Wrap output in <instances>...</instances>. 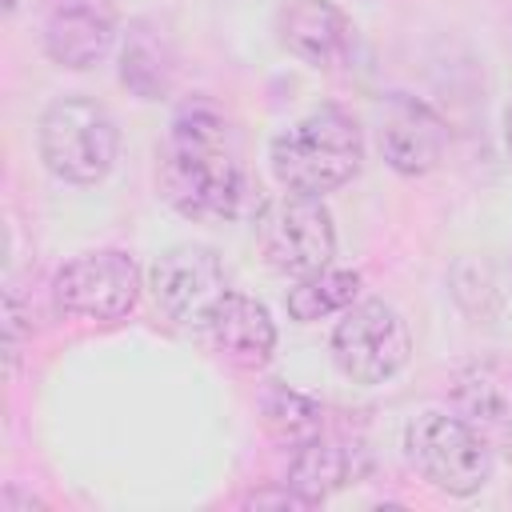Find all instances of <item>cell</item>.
Wrapping results in <instances>:
<instances>
[{"label": "cell", "mask_w": 512, "mask_h": 512, "mask_svg": "<svg viewBox=\"0 0 512 512\" xmlns=\"http://www.w3.org/2000/svg\"><path fill=\"white\" fill-rule=\"evenodd\" d=\"M256 248L264 256V264L280 276L304 280L320 268L332 264L336 252V224L332 212L324 208L320 196H304V192H280L268 196L256 208Z\"/></svg>", "instance_id": "4"}, {"label": "cell", "mask_w": 512, "mask_h": 512, "mask_svg": "<svg viewBox=\"0 0 512 512\" xmlns=\"http://www.w3.org/2000/svg\"><path fill=\"white\" fill-rule=\"evenodd\" d=\"M40 160L68 184H100L120 156V128L92 96H56L36 128Z\"/></svg>", "instance_id": "3"}, {"label": "cell", "mask_w": 512, "mask_h": 512, "mask_svg": "<svg viewBox=\"0 0 512 512\" xmlns=\"http://www.w3.org/2000/svg\"><path fill=\"white\" fill-rule=\"evenodd\" d=\"M376 144L392 172L400 176H428L444 148H448V124L416 96L392 92L380 104L376 120Z\"/></svg>", "instance_id": "10"}, {"label": "cell", "mask_w": 512, "mask_h": 512, "mask_svg": "<svg viewBox=\"0 0 512 512\" xmlns=\"http://www.w3.org/2000/svg\"><path fill=\"white\" fill-rule=\"evenodd\" d=\"M120 36L116 0H52L44 16V52L60 68H92Z\"/></svg>", "instance_id": "11"}, {"label": "cell", "mask_w": 512, "mask_h": 512, "mask_svg": "<svg viewBox=\"0 0 512 512\" xmlns=\"http://www.w3.org/2000/svg\"><path fill=\"white\" fill-rule=\"evenodd\" d=\"M120 84L136 100H164L176 84V48L156 20H132L120 44Z\"/></svg>", "instance_id": "13"}, {"label": "cell", "mask_w": 512, "mask_h": 512, "mask_svg": "<svg viewBox=\"0 0 512 512\" xmlns=\"http://www.w3.org/2000/svg\"><path fill=\"white\" fill-rule=\"evenodd\" d=\"M260 420H264V432L280 444V448H300L308 440H316L324 432V408L320 400H312L308 392L300 388H288L280 380H272L260 396Z\"/></svg>", "instance_id": "15"}, {"label": "cell", "mask_w": 512, "mask_h": 512, "mask_svg": "<svg viewBox=\"0 0 512 512\" xmlns=\"http://www.w3.org/2000/svg\"><path fill=\"white\" fill-rule=\"evenodd\" d=\"M412 352L404 316L388 300H356L332 328V360L352 384L392 380Z\"/></svg>", "instance_id": "7"}, {"label": "cell", "mask_w": 512, "mask_h": 512, "mask_svg": "<svg viewBox=\"0 0 512 512\" xmlns=\"http://www.w3.org/2000/svg\"><path fill=\"white\" fill-rule=\"evenodd\" d=\"M200 328H204L208 344L236 368H264L276 352V324H272L268 308L232 288L208 308Z\"/></svg>", "instance_id": "12"}, {"label": "cell", "mask_w": 512, "mask_h": 512, "mask_svg": "<svg viewBox=\"0 0 512 512\" xmlns=\"http://www.w3.org/2000/svg\"><path fill=\"white\" fill-rule=\"evenodd\" d=\"M360 476V464H356V448L340 444V440H308L300 448H292L288 456V480L300 496H308L312 504H324L336 488H344L348 480Z\"/></svg>", "instance_id": "14"}, {"label": "cell", "mask_w": 512, "mask_h": 512, "mask_svg": "<svg viewBox=\"0 0 512 512\" xmlns=\"http://www.w3.org/2000/svg\"><path fill=\"white\" fill-rule=\"evenodd\" d=\"M504 144H508V152H512V104H508V112H504Z\"/></svg>", "instance_id": "19"}, {"label": "cell", "mask_w": 512, "mask_h": 512, "mask_svg": "<svg viewBox=\"0 0 512 512\" xmlns=\"http://www.w3.org/2000/svg\"><path fill=\"white\" fill-rule=\"evenodd\" d=\"M244 504L248 508H312V500L300 496L292 484H284V488H260V492L244 496Z\"/></svg>", "instance_id": "18"}, {"label": "cell", "mask_w": 512, "mask_h": 512, "mask_svg": "<svg viewBox=\"0 0 512 512\" xmlns=\"http://www.w3.org/2000/svg\"><path fill=\"white\" fill-rule=\"evenodd\" d=\"M356 296H360V272H352V268H320V272L304 276L296 288H288L284 304H288L292 320L312 324V320H324L332 312L352 308Z\"/></svg>", "instance_id": "17"}, {"label": "cell", "mask_w": 512, "mask_h": 512, "mask_svg": "<svg viewBox=\"0 0 512 512\" xmlns=\"http://www.w3.org/2000/svg\"><path fill=\"white\" fill-rule=\"evenodd\" d=\"M404 448L416 472L448 496H472L492 480V452L464 416L420 412L404 428Z\"/></svg>", "instance_id": "5"}, {"label": "cell", "mask_w": 512, "mask_h": 512, "mask_svg": "<svg viewBox=\"0 0 512 512\" xmlns=\"http://www.w3.org/2000/svg\"><path fill=\"white\" fill-rule=\"evenodd\" d=\"M140 268L120 248H96L80 252L52 276V300L64 316L92 320V324H116L124 320L140 300Z\"/></svg>", "instance_id": "6"}, {"label": "cell", "mask_w": 512, "mask_h": 512, "mask_svg": "<svg viewBox=\"0 0 512 512\" xmlns=\"http://www.w3.org/2000/svg\"><path fill=\"white\" fill-rule=\"evenodd\" d=\"M272 28L280 48L316 72H336L356 52V24L336 0H284Z\"/></svg>", "instance_id": "9"}, {"label": "cell", "mask_w": 512, "mask_h": 512, "mask_svg": "<svg viewBox=\"0 0 512 512\" xmlns=\"http://www.w3.org/2000/svg\"><path fill=\"white\" fill-rule=\"evenodd\" d=\"M268 164L280 188L324 196L344 188L364 164V132L352 112L324 104L280 128L268 144Z\"/></svg>", "instance_id": "2"}, {"label": "cell", "mask_w": 512, "mask_h": 512, "mask_svg": "<svg viewBox=\"0 0 512 512\" xmlns=\"http://www.w3.org/2000/svg\"><path fill=\"white\" fill-rule=\"evenodd\" d=\"M452 400L468 424H504L512 416V376L496 364H468L452 384Z\"/></svg>", "instance_id": "16"}, {"label": "cell", "mask_w": 512, "mask_h": 512, "mask_svg": "<svg viewBox=\"0 0 512 512\" xmlns=\"http://www.w3.org/2000/svg\"><path fill=\"white\" fill-rule=\"evenodd\" d=\"M148 292L156 308L176 324H204L208 308L228 292L224 260L208 244H172L148 268Z\"/></svg>", "instance_id": "8"}, {"label": "cell", "mask_w": 512, "mask_h": 512, "mask_svg": "<svg viewBox=\"0 0 512 512\" xmlns=\"http://www.w3.org/2000/svg\"><path fill=\"white\" fill-rule=\"evenodd\" d=\"M160 196L188 220H232L244 204V168L228 116L192 96L176 108L160 152Z\"/></svg>", "instance_id": "1"}]
</instances>
